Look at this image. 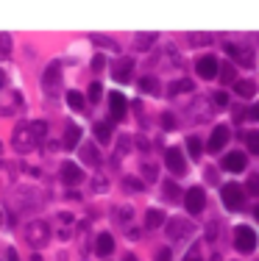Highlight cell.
<instances>
[{"label":"cell","mask_w":259,"mask_h":261,"mask_svg":"<svg viewBox=\"0 0 259 261\" xmlns=\"http://www.w3.org/2000/svg\"><path fill=\"white\" fill-rule=\"evenodd\" d=\"M234 247H237L240 253H254L256 250L254 228H248V225H237V228H234Z\"/></svg>","instance_id":"obj_1"},{"label":"cell","mask_w":259,"mask_h":261,"mask_svg":"<svg viewBox=\"0 0 259 261\" xmlns=\"http://www.w3.org/2000/svg\"><path fill=\"white\" fill-rule=\"evenodd\" d=\"M220 198H223V206H226V209H243V203H245V192L237 183H226V186L220 189Z\"/></svg>","instance_id":"obj_2"},{"label":"cell","mask_w":259,"mask_h":261,"mask_svg":"<svg viewBox=\"0 0 259 261\" xmlns=\"http://www.w3.org/2000/svg\"><path fill=\"white\" fill-rule=\"evenodd\" d=\"M164 164H167V170L173 175H184L187 173V161H184L181 147H167V153H164Z\"/></svg>","instance_id":"obj_3"},{"label":"cell","mask_w":259,"mask_h":261,"mask_svg":"<svg viewBox=\"0 0 259 261\" xmlns=\"http://www.w3.org/2000/svg\"><path fill=\"white\" fill-rule=\"evenodd\" d=\"M184 206H187V211H190V214H201V211H204V206H207V194H204V189H201V186L187 189Z\"/></svg>","instance_id":"obj_4"},{"label":"cell","mask_w":259,"mask_h":261,"mask_svg":"<svg viewBox=\"0 0 259 261\" xmlns=\"http://www.w3.org/2000/svg\"><path fill=\"white\" fill-rule=\"evenodd\" d=\"M195 73L201 75L204 81H212L217 73H220V64H217L215 56H201V58H198V64H195Z\"/></svg>","instance_id":"obj_5"},{"label":"cell","mask_w":259,"mask_h":261,"mask_svg":"<svg viewBox=\"0 0 259 261\" xmlns=\"http://www.w3.org/2000/svg\"><path fill=\"white\" fill-rule=\"evenodd\" d=\"M226 142H228V128L226 125H217L215 130H212V136H209V153H220L223 147H226Z\"/></svg>","instance_id":"obj_6"},{"label":"cell","mask_w":259,"mask_h":261,"mask_svg":"<svg viewBox=\"0 0 259 261\" xmlns=\"http://www.w3.org/2000/svg\"><path fill=\"white\" fill-rule=\"evenodd\" d=\"M109 106H111V120H123V117H126L128 100L123 97L120 92H111V94H109Z\"/></svg>","instance_id":"obj_7"},{"label":"cell","mask_w":259,"mask_h":261,"mask_svg":"<svg viewBox=\"0 0 259 261\" xmlns=\"http://www.w3.org/2000/svg\"><path fill=\"white\" fill-rule=\"evenodd\" d=\"M223 170L226 173H243L245 170V153H228L226 158H223Z\"/></svg>","instance_id":"obj_8"},{"label":"cell","mask_w":259,"mask_h":261,"mask_svg":"<svg viewBox=\"0 0 259 261\" xmlns=\"http://www.w3.org/2000/svg\"><path fill=\"white\" fill-rule=\"evenodd\" d=\"M14 145L20 147V150H28V147L34 145V130L31 125H20L14 130Z\"/></svg>","instance_id":"obj_9"},{"label":"cell","mask_w":259,"mask_h":261,"mask_svg":"<svg viewBox=\"0 0 259 261\" xmlns=\"http://www.w3.org/2000/svg\"><path fill=\"white\" fill-rule=\"evenodd\" d=\"M45 234H48V225L45 222H34L28 225V242H34V245H45Z\"/></svg>","instance_id":"obj_10"},{"label":"cell","mask_w":259,"mask_h":261,"mask_svg":"<svg viewBox=\"0 0 259 261\" xmlns=\"http://www.w3.org/2000/svg\"><path fill=\"white\" fill-rule=\"evenodd\" d=\"M62 178H64L67 183H78L81 178H84V173H81V167H78V164L67 161V164L62 167Z\"/></svg>","instance_id":"obj_11"},{"label":"cell","mask_w":259,"mask_h":261,"mask_svg":"<svg viewBox=\"0 0 259 261\" xmlns=\"http://www.w3.org/2000/svg\"><path fill=\"white\" fill-rule=\"evenodd\" d=\"M95 250H98V256H109V253L114 250V239H111V234H101V236H98Z\"/></svg>","instance_id":"obj_12"},{"label":"cell","mask_w":259,"mask_h":261,"mask_svg":"<svg viewBox=\"0 0 259 261\" xmlns=\"http://www.w3.org/2000/svg\"><path fill=\"white\" fill-rule=\"evenodd\" d=\"M67 106H70L73 111H78V114H81V111L87 109L84 94H81V92H75V89H70V92H67Z\"/></svg>","instance_id":"obj_13"},{"label":"cell","mask_w":259,"mask_h":261,"mask_svg":"<svg viewBox=\"0 0 259 261\" xmlns=\"http://www.w3.org/2000/svg\"><path fill=\"white\" fill-rule=\"evenodd\" d=\"M78 139H81V130H78V125H67V134H64V150H75Z\"/></svg>","instance_id":"obj_14"},{"label":"cell","mask_w":259,"mask_h":261,"mask_svg":"<svg viewBox=\"0 0 259 261\" xmlns=\"http://www.w3.org/2000/svg\"><path fill=\"white\" fill-rule=\"evenodd\" d=\"M234 92H237L240 97H254V94H256V84H254V81H237V84H234Z\"/></svg>","instance_id":"obj_15"},{"label":"cell","mask_w":259,"mask_h":261,"mask_svg":"<svg viewBox=\"0 0 259 261\" xmlns=\"http://www.w3.org/2000/svg\"><path fill=\"white\" fill-rule=\"evenodd\" d=\"M128 73H131V58H123V64L114 70V78L120 84H128Z\"/></svg>","instance_id":"obj_16"},{"label":"cell","mask_w":259,"mask_h":261,"mask_svg":"<svg viewBox=\"0 0 259 261\" xmlns=\"http://www.w3.org/2000/svg\"><path fill=\"white\" fill-rule=\"evenodd\" d=\"M187 150H190L192 158H201V153H204L201 139H198V136H190V139H187Z\"/></svg>","instance_id":"obj_17"},{"label":"cell","mask_w":259,"mask_h":261,"mask_svg":"<svg viewBox=\"0 0 259 261\" xmlns=\"http://www.w3.org/2000/svg\"><path fill=\"white\" fill-rule=\"evenodd\" d=\"M162 222H164V214H162V211L151 209L148 214H145V225H148V228H159Z\"/></svg>","instance_id":"obj_18"},{"label":"cell","mask_w":259,"mask_h":261,"mask_svg":"<svg viewBox=\"0 0 259 261\" xmlns=\"http://www.w3.org/2000/svg\"><path fill=\"white\" fill-rule=\"evenodd\" d=\"M245 145H248L251 153L259 156V130H248V134H245Z\"/></svg>","instance_id":"obj_19"},{"label":"cell","mask_w":259,"mask_h":261,"mask_svg":"<svg viewBox=\"0 0 259 261\" xmlns=\"http://www.w3.org/2000/svg\"><path fill=\"white\" fill-rule=\"evenodd\" d=\"M81 156H84L87 164H98V161H101V153L92 150V145H84V147H81Z\"/></svg>","instance_id":"obj_20"},{"label":"cell","mask_w":259,"mask_h":261,"mask_svg":"<svg viewBox=\"0 0 259 261\" xmlns=\"http://www.w3.org/2000/svg\"><path fill=\"white\" fill-rule=\"evenodd\" d=\"M95 136L106 145V142L111 139V125H106V122H98V125H95Z\"/></svg>","instance_id":"obj_21"},{"label":"cell","mask_w":259,"mask_h":261,"mask_svg":"<svg viewBox=\"0 0 259 261\" xmlns=\"http://www.w3.org/2000/svg\"><path fill=\"white\" fill-rule=\"evenodd\" d=\"M139 89H142V92H151V94H156V92H159V86H156V78H142V81H139Z\"/></svg>","instance_id":"obj_22"},{"label":"cell","mask_w":259,"mask_h":261,"mask_svg":"<svg viewBox=\"0 0 259 261\" xmlns=\"http://www.w3.org/2000/svg\"><path fill=\"white\" fill-rule=\"evenodd\" d=\"M220 78H223V84H232V81H234V67H232V64L220 67ZM234 84H237V81H234Z\"/></svg>","instance_id":"obj_23"},{"label":"cell","mask_w":259,"mask_h":261,"mask_svg":"<svg viewBox=\"0 0 259 261\" xmlns=\"http://www.w3.org/2000/svg\"><path fill=\"white\" fill-rule=\"evenodd\" d=\"M237 58H240V64H243V67H251V64H254V58H251V50H243V47H240Z\"/></svg>","instance_id":"obj_24"},{"label":"cell","mask_w":259,"mask_h":261,"mask_svg":"<svg viewBox=\"0 0 259 261\" xmlns=\"http://www.w3.org/2000/svg\"><path fill=\"white\" fill-rule=\"evenodd\" d=\"M164 194H167V200H179V186L176 183H164Z\"/></svg>","instance_id":"obj_25"},{"label":"cell","mask_w":259,"mask_h":261,"mask_svg":"<svg viewBox=\"0 0 259 261\" xmlns=\"http://www.w3.org/2000/svg\"><path fill=\"white\" fill-rule=\"evenodd\" d=\"M248 192L254 194V198H259V175H251L248 178Z\"/></svg>","instance_id":"obj_26"},{"label":"cell","mask_w":259,"mask_h":261,"mask_svg":"<svg viewBox=\"0 0 259 261\" xmlns=\"http://www.w3.org/2000/svg\"><path fill=\"white\" fill-rule=\"evenodd\" d=\"M31 130H34V136H37V139H42V136L48 134V128H45V122H34V125H31Z\"/></svg>","instance_id":"obj_27"},{"label":"cell","mask_w":259,"mask_h":261,"mask_svg":"<svg viewBox=\"0 0 259 261\" xmlns=\"http://www.w3.org/2000/svg\"><path fill=\"white\" fill-rule=\"evenodd\" d=\"M101 94H103V89H101V84H98V81H95V84L90 86V100H98V97H101Z\"/></svg>","instance_id":"obj_28"},{"label":"cell","mask_w":259,"mask_h":261,"mask_svg":"<svg viewBox=\"0 0 259 261\" xmlns=\"http://www.w3.org/2000/svg\"><path fill=\"white\" fill-rule=\"evenodd\" d=\"M162 125H164V130H173V128H176L173 114H164V117H162Z\"/></svg>","instance_id":"obj_29"},{"label":"cell","mask_w":259,"mask_h":261,"mask_svg":"<svg viewBox=\"0 0 259 261\" xmlns=\"http://www.w3.org/2000/svg\"><path fill=\"white\" fill-rule=\"evenodd\" d=\"M184 261H204V258H201V247L195 245V247H192V250H190V256H187Z\"/></svg>","instance_id":"obj_30"},{"label":"cell","mask_w":259,"mask_h":261,"mask_svg":"<svg viewBox=\"0 0 259 261\" xmlns=\"http://www.w3.org/2000/svg\"><path fill=\"white\" fill-rule=\"evenodd\" d=\"M215 103H217V106H226V103H228V94H226V92H215Z\"/></svg>","instance_id":"obj_31"},{"label":"cell","mask_w":259,"mask_h":261,"mask_svg":"<svg viewBox=\"0 0 259 261\" xmlns=\"http://www.w3.org/2000/svg\"><path fill=\"white\" fill-rule=\"evenodd\" d=\"M184 89H187V92L192 89V84H190V81H181V84H176V86H173V92H184Z\"/></svg>","instance_id":"obj_32"},{"label":"cell","mask_w":259,"mask_h":261,"mask_svg":"<svg viewBox=\"0 0 259 261\" xmlns=\"http://www.w3.org/2000/svg\"><path fill=\"white\" fill-rule=\"evenodd\" d=\"M156 261H170V250H167V247H162V250L156 253Z\"/></svg>","instance_id":"obj_33"},{"label":"cell","mask_w":259,"mask_h":261,"mask_svg":"<svg viewBox=\"0 0 259 261\" xmlns=\"http://www.w3.org/2000/svg\"><path fill=\"white\" fill-rule=\"evenodd\" d=\"M145 178H148V181H154V178H156V167H145Z\"/></svg>","instance_id":"obj_34"},{"label":"cell","mask_w":259,"mask_h":261,"mask_svg":"<svg viewBox=\"0 0 259 261\" xmlns=\"http://www.w3.org/2000/svg\"><path fill=\"white\" fill-rule=\"evenodd\" d=\"M126 186H131V189H142V183H139V181H134V178H128V181H126Z\"/></svg>","instance_id":"obj_35"},{"label":"cell","mask_w":259,"mask_h":261,"mask_svg":"<svg viewBox=\"0 0 259 261\" xmlns=\"http://www.w3.org/2000/svg\"><path fill=\"white\" fill-rule=\"evenodd\" d=\"M92 67H95V70H103V58H101V56H98V58H95V61H92Z\"/></svg>","instance_id":"obj_36"},{"label":"cell","mask_w":259,"mask_h":261,"mask_svg":"<svg viewBox=\"0 0 259 261\" xmlns=\"http://www.w3.org/2000/svg\"><path fill=\"white\" fill-rule=\"evenodd\" d=\"M248 117H254V120H259V106H254V109L248 111Z\"/></svg>","instance_id":"obj_37"},{"label":"cell","mask_w":259,"mask_h":261,"mask_svg":"<svg viewBox=\"0 0 259 261\" xmlns=\"http://www.w3.org/2000/svg\"><path fill=\"white\" fill-rule=\"evenodd\" d=\"M9 261H20V258H17V253H14V250H9Z\"/></svg>","instance_id":"obj_38"},{"label":"cell","mask_w":259,"mask_h":261,"mask_svg":"<svg viewBox=\"0 0 259 261\" xmlns=\"http://www.w3.org/2000/svg\"><path fill=\"white\" fill-rule=\"evenodd\" d=\"M126 261H137V258H134V256H126Z\"/></svg>","instance_id":"obj_39"},{"label":"cell","mask_w":259,"mask_h":261,"mask_svg":"<svg viewBox=\"0 0 259 261\" xmlns=\"http://www.w3.org/2000/svg\"><path fill=\"white\" fill-rule=\"evenodd\" d=\"M254 214H256V219H259V206H256V209H254Z\"/></svg>","instance_id":"obj_40"},{"label":"cell","mask_w":259,"mask_h":261,"mask_svg":"<svg viewBox=\"0 0 259 261\" xmlns=\"http://www.w3.org/2000/svg\"><path fill=\"white\" fill-rule=\"evenodd\" d=\"M0 84H3V73H0Z\"/></svg>","instance_id":"obj_41"}]
</instances>
